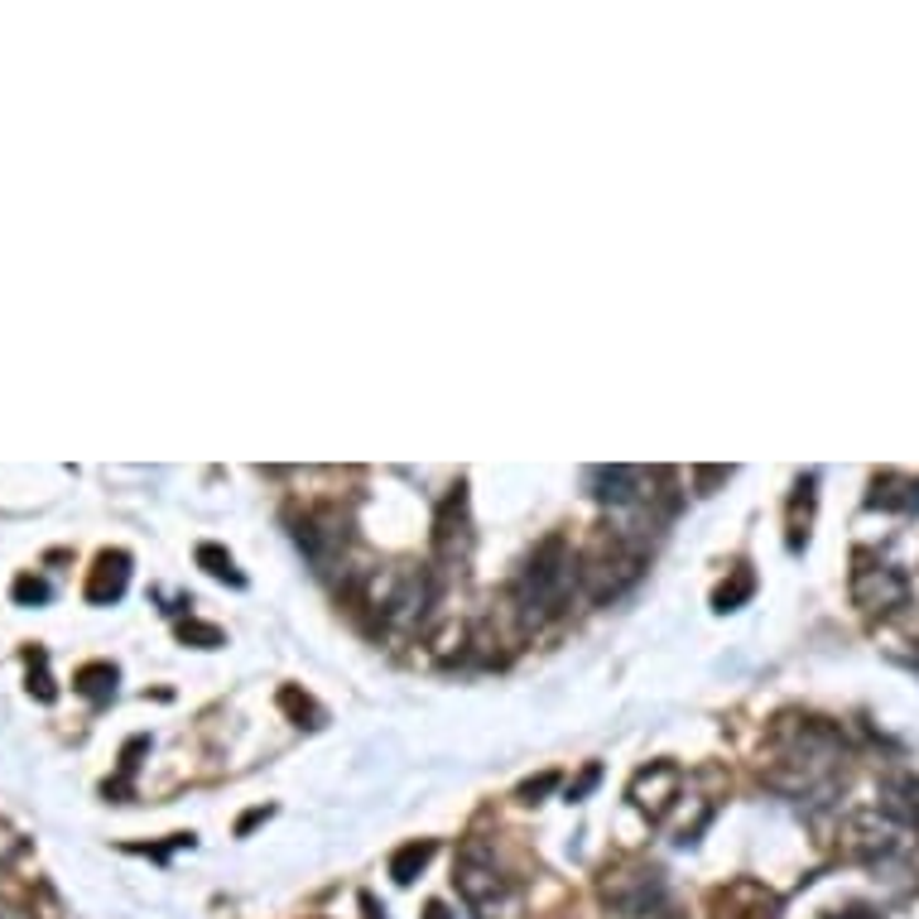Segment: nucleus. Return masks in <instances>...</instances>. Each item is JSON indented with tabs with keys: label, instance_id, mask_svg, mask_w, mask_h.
<instances>
[{
	"label": "nucleus",
	"instance_id": "obj_11",
	"mask_svg": "<svg viewBox=\"0 0 919 919\" xmlns=\"http://www.w3.org/2000/svg\"><path fill=\"white\" fill-rule=\"evenodd\" d=\"M708 910H713V919H780V900L770 896L761 881L741 876V881H727L713 890Z\"/></svg>",
	"mask_w": 919,
	"mask_h": 919
},
{
	"label": "nucleus",
	"instance_id": "obj_3",
	"mask_svg": "<svg viewBox=\"0 0 919 919\" xmlns=\"http://www.w3.org/2000/svg\"><path fill=\"white\" fill-rule=\"evenodd\" d=\"M645 573V549L626 530L602 535L588 554L578 558V588L588 602H617L621 592H631Z\"/></svg>",
	"mask_w": 919,
	"mask_h": 919
},
{
	"label": "nucleus",
	"instance_id": "obj_20",
	"mask_svg": "<svg viewBox=\"0 0 919 919\" xmlns=\"http://www.w3.org/2000/svg\"><path fill=\"white\" fill-rule=\"evenodd\" d=\"M429 645H434V655H438V660H448L452 650L462 655V645H468V626H462V621H448V626H444V635H434Z\"/></svg>",
	"mask_w": 919,
	"mask_h": 919
},
{
	"label": "nucleus",
	"instance_id": "obj_4",
	"mask_svg": "<svg viewBox=\"0 0 919 919\" xmlns=\"http://www.w3.org/2000/svg\"><path fill=\"white\" fill-rule=\"evenodd\" d=\"M434 597V583L429 573L415 568V564H391V568H371L366 583H362V602L376 611L385 631H405L424 617Z\"/></svg>",
	"mask_w": 919,
	"mask_h": 919
},
{
	"label": "nucleus",
	"instance_id": "obj_10",
	"mask_svg": "<svg viewBox=\"0 0 919 919\" xmlns=\"http://www.w3.org/2000/svg\"><path fill=\"white\" fill-rule=\"evenodd\" d=\"M472 549V515H468V491H452V496L438 505L434 521V558L438 564H462Z\"/></svg>",
	"mask_w": 919,
	"mask_h": 919
},
{
	"label": "nucleus",
	"instance_id": "obj_17",
	"mask_svg": "<svg viewBox=\"0 0 919 919\" xmlns=\"http://www.w3.org/2000/svg\"><path fill=\"white\" fill-rule=\"evenodd\" d=\"M751 592H756V578H751V573H746V568H731V578L713 592V607H717V611H737Z\"/></svg>",
	"mask_w": 919,
	"mask_h": 919
},
{
	"label": "nucleus",
	"instance_id": "obj_16",
	"mask_svg": "<svg viewBox=\"0 0 919 919\" xmlns=\"http://www.w3.org/2000/svg\"><path fill=\"white\" fill-rule=\"evenodd\" d=\"M919 501V491L900 477H876V491H872V505H886V511H910Z\"/></svg>",
	"mask_w": 919,
	"mask_h": 919
},
{
	"label": "nucleus",
	"instance_id": "obj_28",
	"mask_svg": "<svg viewBox=\"0 0 919 919\" xmlns=\"http://www.w3.org/2000/svg\"><path fill=\"white\" fill-rule=\"evenodd\" d=\"M362 910H366V919H381L385 915V910H376V900H371V896H362Z\"/></svg>",
	"mask_w": 919,
	"mask_h": 919
},
{
	"label": "nucleus",
	"instance_id": "obj_6",
	"mask_svg": "<svg viewBox=\"0 0 919 919\" xmlns=\"http://www.w3.org/2000/svg\"><path fill=\"white\" fill-rule=\"evenodd\" d=\"M597 896L611 915L626 919H645L664 905V872L660 867H641V862H626V867H611L597 886Z\"/></svg>",
	"mask_w": 919,
	"mask_h": 919
},
{
	"label": "nucleus",
	"instance_id": "obj_13",
	"mask_svg": "<svg viewBox=\"0 0 919 919\" xmlns=\"http://www.w3.org/2000/svg\"><path fill=\"white\" fill-rule=\"evenodd\" d=\"M126 583H130V558L121 549H106L97 554V564H92V578H87V602H116V597L126 592Z\"/></svg>",
	"mask_w": 919,
	"mask_h": 919
},
{
	"label": "nucleus",
	"instance_id": "obj_19",
	"mask_svg": "<svg viewBox=\"0 0 919 919\" xmlns=\"http://www.w3.org/2000/svg\"><path fill=\"white\" fill-rule=\"evenodd\" d=\"M77 688H83L87 698H97V703L111 698L116 694V670H111V664H87V670L77 674Z\"/></svg>",
	"mask_w": 919,
	"mask_h": 919
},
{
	"label": "nucleus",
	"instance_id": "obj_26",
	"mask_svg": "<svg viewBox=\"0 0 919 919\" xmlns=\"http://www.w3.org/2000/svg\"><path fill=\"white\" fill-rule=\"evenodd\" d=\"M592 784H597V766H588V776H583L578 784H573V794H568V799H583V794L592 790Z\"/></svg>",
	"mask_w": 919,
	"mask_h": 919
},
{
	"label": "nucleus",
	"instance_id": "obj_21",
	"mask_svg": "<svg viewBox=\"0 0 919 919\" xmlns=\"http://www.w3.org/2000/svg\"><path fill=\"white\" fill-rule=\"evenodd\" d=\"M179 635L183 641H197V645H222V631L217 626H203V621H183Z\"/></svg>",
	"mask_w": 919,
	"mask_h": 919
},
{
	"label": "nucleus",
	"instance_id": "obj_24",
	"mask_svg": "<svg viewBox=\"0 0 919 919\" xmlns=\"http://www.w3.org/2000/svg\"><path fill=\"white\" fill-rule=\"evenodd\" d=\"M554 784H558V776H554V770H544L539 780H525V784H521V799H525V804H535V799H539V794H549Z\"/></svg>",
	"mask_w": 919,
	"mask_h": 919
},
{
	"label": "nucleus",
	"instance_id": "obj_14",
	"mask_svg": "<svg viewBox=\"0 0 919 919\" xmlns=\"http://www.w3.org/2000/svg\"><path fill=\"white\" fill-rule=\"evenodd\" d=\"M809 521H814V477H804V482L794 487V501H790V549H804Z\"/></svg>",
	"mask_w": 919,
	"mask_h": 919
},
{
	"label": "nucleus",
	"instance_id": "obj_27",
	"mask_svg": "<svg viewBox=\"0 0 919 919\" xmlns=\"http://www.w3.org/2000/svg\"><path fill=\"white\" fill-rule=\"evenodd\" d=\"M424 919H452V915H448L444 900H429V905H424Z\"/></svg>",
	"mask_w": 919,
	"mask_h": 919
},
{
	"label": "nucleus",
	"instance_id": "obj_8",
	"mask_svg": "<svg viewBox=\"0 0 919 919\" xmlns=\"http://www.w3.org/2000/svg\"><path fill=\"white\" fill-rule=\"evenodd\" d=\"M664 477V468H626V462H617V468H592L588 472V487H592V496L602 501V505H617V511H626V505H645V501H655V487Z\"/></svg>",
	"mask_w": 919,
	"mask_h": 919
},
{
	"label": "nucleus",
	"instance_id": "obj_18",
	"mask_svg": "<svg viewBox=\"0 0 919 919\" xmlns=\"http://www.w3.org/2000/svg\"><path fill=\"white\" fill-rule=\"evenodd\" d=\"M197 564H203L212 578H222V583H232V588H242V573H236V564H232V554L226 549H217V544H203V549H197Z\"/></svg>",
	"mask_w": 919,
	"mask_h": 919
},
{
	"label": "nucleus",
	"instance_id": "obj_7",
	"mask_svg": "<svg viewBox=\"0 0 919 919\" xmlns=\"http://www.w3.org/2000/svg\"><path fill=\"white\" fill-rule=\"evenodd\" d=\"M905 597H910V583H905L900 568L881 564L876 554L852 558V602L867 611V617H886V611L905 607Z\"/></svg>",
	"mask_w": 919,
	"mask_h": 919
},
{
	"label": "nucleus",
	"instance_id": "obj_9",
	"mask_svg": "<svg viewBox=\"0 0 919 919\" xmlns=\"http://www.w3.org/2000/svg\"><path fill=\"white\" fill-rule=\"evenodd\" d=\"M678 799H684V770H678L674 761H650L645 770H635L631 804L641 809V814H650L655 823H664Z\"/></svg>",
	"mask_w": 919,
	"mask_h": 919
},
{
	"label": "nucleus",
	"instance_id": "obj_22",
	"mask_svg": "<svg viewBox=\"0 0 919 919\" xmlns=\"http://www.w3.org/2000/svg\"><path fill=\"white\" fill-rule=\"evenodd\" d=\"M279 703H285L289 713H299V727H309L303 717H313V727H318V708H313L309 698H299V688H285V694H279Z\"/></svg>",
	"mask_w": 919,
	"mask_h": 919
},
{
	"label": "nucleus",
	"instance_id": "obj_12",
	"mask_svg": "<svg viewBox=\"0 0 919 919\" xmlns=\"http://www.w3.org/2000/svg\"><path fill=\"white\" fill-rule=\"evenodd\" d=\"M295 539L318 568H328L332 558H342V549H348V521L338 511H309L295 525Z\"/></svg>",
	"mask_w": 919,
	"mask_h": 919
},
{
	"label": "nucleus",
	"instance_id": "obj_25",
	"mask_svg": "<svg viewBox=\"0 0 919 919\" xmlns=\"http://www.w3.org/2000/svg\"><path fill=\"white\" fill-rule=\"evenodd\" d=\"M15 597H20V602H44L49 588H44L39 578H20V583H15Z\"/></svg>",
	"mask_w": 919,
	"mask_h": 919
},
{
	"label": "nucleus",
	"instance_id": "obj_2",
	"mask_svg": "<svg viewBox=\"0 0 919 919\" xmlns=\"http://www.w3.org/2000/svg\"><path fill=\"white\" fill-rule=\"evenodd\" d=\"M573 583H578V558H573L564 535H549L535 554L525 558L521 578H515V588H511V607H515V617H521L525 631H535L539 621H549V617L564 611Z\"/></svg>",
	"mask_w": 919,
	"mask_h": 919
},
{
	"label": "nucleus",
	"instance_id": "obj_1",
	"mask_svg": "<svg viewBox=\"0 0 919 919\" xmlns=\"http://www.w3.org/2000/svg\"><path fill=\"white\" fill-rule=\"evenodd\" d=\"M843 731L829 727L823 717H780L770 731L766 784L794 799L829 794L833 780L843 776Z\"/></svg>",
	"mask_w": 919,
	"mask_h": 919
},
{
	"label": "nucleus",
	"instance_id": "obj_23",
	"mask_svg": "<svg viewBox=\"0 0 919 919\" xmlns=\"http://www.w3.org/2000/svg\"><path fill=\"white\" fill-rule=\"evenodd\" d=\"M727 477H731L727 468H694V491L698 496H713V487L727 482Z\"/></svg>",
	"mask_w": 919,
	"mask_h": 919
},
{
	"label": "nucleus",
	"instance_id": "obj_5",
	"mask_svg": "<svg viewBox=\"0 0 919 919\" xmlns=\"http://www.w3.org/2000/svg\"><path fill=\"white\" fill-rule=\"evenodd\" d=\"M452 886H458V896L468 900V910L477 919H496L505 910V900H511V876L501 872L496 852H491L482 837H472L468 847L458 852V867H452Z\"/></svg>",
	"mask_w": 919,
	"mask_h": 919
},
{
	"label": "nucleus",
	"instance_id": "obj_15",
	"mask_svg": "<svg viewBox=\"0 0 919 919\" xmlns=\"http://www.w3.org/2000/svg\"><path fill=\"white\" fill-rule=\"evenodd\" d=\"M429 862H434V843H429V837H419V843H405L391 857V876H395L399 886H409L424 867H429Z\"/></svg>",
	"mask_w": 919,
	"mask_h": 919
},
{
	"label": "nucleus",
	"instance_id": "obj_29",
	"mask_svg": "<svg viewBox=\"0 0 919 919\" xmlns=\"http://www.w3.org/2000/svg\"><path fill=\"white\" fill-rule=\"evenodd\" d=\"M833 919H881V915H872V910H847V915H833Z\"/></svg>",
	"mask_w": 919,
	"mask_h": 919
}]
</instances>
